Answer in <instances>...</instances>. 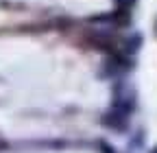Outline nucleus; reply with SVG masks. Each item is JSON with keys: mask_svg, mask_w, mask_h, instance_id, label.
Here are the masks:
<instances>
[{"mask_svg": "<svg viewBox=\"0 0 157 153\" xmlns=\"http://www.w3.org/2000/svg\"><path fill=\"white\" fill-rule=\"evenodd\" d=\"M151 153H157V147H155V149H153V151H151Z\"/></svg>", "mask_w": 157, "mask_h": 153, "instance_id": "1", "label": "nucleus"}]
</instances>
